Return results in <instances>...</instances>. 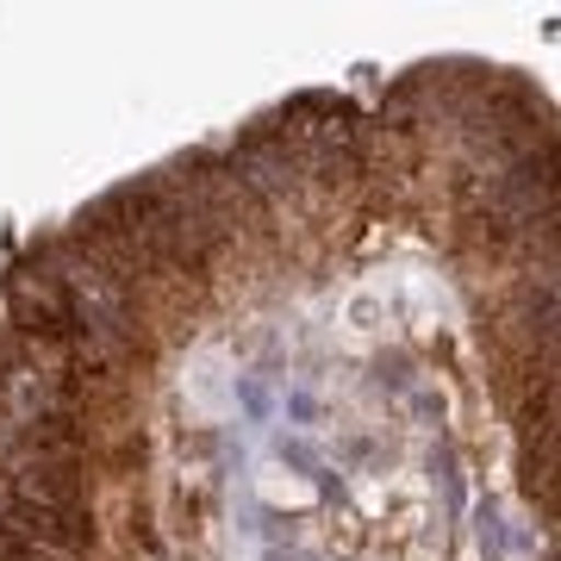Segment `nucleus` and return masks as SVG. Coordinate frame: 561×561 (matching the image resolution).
<instances>
[{"label":"nucleus","mask_w":561,"mask_h":561,"mask_svg":"<svg viewBox=\"0 0 561 561\" xmlns=\"http://www.w3.org/2000/svg\"><path fill=\"white\" fill-rule=\"evenodd\" d=\"M287 419H294V424H312V419H319V400L294 387V393H287Z\"/></svg>","instance_id":"5"},{"label":"nucleus","mask_w":561,"mask_h":561,"mask_svg":"<svg viewBox=\"0 0 561 561\" xmlns=\"http://www.w3.org/2000/svg\"><path fill=\"white\" fill-rule=\"evenodd\" d=\"M375 387L381 393H412V362L393 350V356H375Z\"/></svg>","instance_id":"3"},{"label":"nucleus","mask_w":561,"mask_h":561,"mask_svg":"<svg viewBox=\"0 0 561 561\" xmlns=\"http://www.w3.org/2000/svg\"><path fill=\"white\" fill-rule=\"evenodd\" d=\"M238 400H243V412H250V424L268 419V387H262L256 375H238Z\"/></svg>","instance_id":"4"},{"label":"nucleus","mask_w":561,"mask_h":561,"mask_svg":"<svg viewBox=\"0 0 561 561\" xmlns=\"http://www.w3.org/2000/svg\"><path fill=\"white\" fill-rule=\"evenodd\" d=\"M424 468H431V486L443 493V505H449V518H461V512H468V493H461V461H456V449H449V443H437Z\"/></svg>","instance_id":"1"},{"label":"nucleus","mask_w":561,"mask_h":561,"mask_svg":"<svg viewBox=\"0 0 561 561\" xmlns=\"http://www.w3.org/2000/svg\"><path fill=\"white\" fill-rule=\"evenodd\" d=\"M262 561H319L312 549H300V542H268L262 549Z\"/></svg>","instance_id":"6"},{"label":"nucleus","mask_w":561,"mask_h":561,"mask_svg":"<svg viewBox=\"0 0 561 561\" xmlns=\"http://www.w3.org/2000/svg\"><path fill=\"white\" fill-rule=\"evenodd\" d=\"M474 542H481V556H493V561L512 549V537H505V518H500V505H493V500L474 505Z\"/></svg>","instance_id":"2"}]
</instances>
